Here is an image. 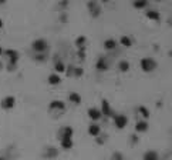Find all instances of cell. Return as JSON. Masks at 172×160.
I'll use <instances>...</instances> for the list:
<instances>
[{
    "instance_id": "6da1fadb",
    "label": "cell",
    "mask_w": 172,
    "mask_h": 160,
    "mask_svg": "<svg viewBox=\"0 0 172 160\" xmlns=\"http://www.w3.org/2000/svg\"><path fill=\"white\" fill-rule=\"evenodd\" d=\"M141 67L144 71H152L154 69H157V62L149 59V57H145L141 60Z\"/></svg>"
},
{
    "instance_id": "e0dca14e",
    "label": "cell",
    "mask_w": 172,
    "mask_h": 160,
    "mask_svg": "<svg viewBox=\"0 0 172 160\" xmlns=\"http://www.w3.org/2000/svg\"><path fill=\"white\" fill-rule=\"evenodd\" d=\"M137 132H145L146 129H148V123L146 122H138L137 123V126H135Z\"/></svg>"
},
{
    "instance_id": "603a6c76",
    "label": "cell",
    "mask_w": 172,
    "mask_h": 160,
    "mask_svg": "<svg viewBox=\"0 0 172 160\" xmlns=\"http://www.w3.org/2000/svg\"><path fill=\"white\" fill-rule=\"evenodd\" d=\"M55 71H57V73H63V71H66V66H64L61 62H59V63L55 64Z\"/></svg>"
},
{
    "instance_id": "9a60e30c",
    "label": "cell",
    "mask_w": 172,
    "mask_h": 160,
    "mask_svg": "<svg viewBox=\"0 0 172 160\" xmlns=\"http://www.w3.org/2000/svg\"><path fill=\"white\" fill-rule=\"evenodd\" d=\"M61 146L63 149H71L73 147V140L71 139H61Z\"/></svg>"
},
{
    "instance_id": "f1b7e54d",
    "label": "cell",
    "mask_w": 172,
    "mask_h": 160,
    "mask_svg": "<svg viewBox=\"0 0 172 160\" xmlns=\"http://www.w3.org/2000/svg\"><path fill=\"white\" fill-rule=\"evenodd\" d=\"M36 60H39V62L44 60V54H37V56H36Z\"/></svg>"
},
{
    "instance_id": "9c48e42d",
    "label": "cell",
    "mask_w": 172,
    "mask_h": 160,
    "mask_svg": "<svg viewBox=\"0 0 172 160\" xmlns=\"http://www.w3.org/2000/svg\"><path fill=\"white\" fill-rule=\"evenodd\" d=\"M50 109H59V110H64L66 109V104H64V102L61 100H53L51 103H50Z\"/></svg>"
},
{
    "instance_id": "484cf974",
    "label": "cell",
    "mask_w": 172,
    "mask_h": 160,
    "mask_svg": "<svg viewBox=\"0 0 172 160\" xmlns=\"http://www.w3.org/2000/svg\"><path fill=\"white\" fill-rule=\"evenodd\" d=\"M47 157H53V156H57V150H54L53 147H48L47 149V154H46Z\"/></svg>"
},
{
    "instance_id": "1f68e13d",
    "label": "cell",
    "mask_w": 172,
    "mask_h": 160,
    "mask_svg": "<svg viewBox=\"0 0 172 160\" xmlns=\"http://www.w3.org/2000/svg\"><path fill=\"white\" fill-rule=\"evenodd\" d=\"M0 160H6V159H4V157H2V156H0Z\"/></svg>"
},
{
    "instance_id": "ba28073f",
    "label": "cell",
    "mask_w": 172,
    "mask_h": 160,
    "mask_svg": "<svg viewBox=\"0 0 172 160\" xmlns=\"http://www.w3.org/2000/svg\"><path fill=\"white\" fill-rule=\"evenodd\" d=\"M101 115H103V113H101V110H98V109H90V110H88V116H90L92 120H100L101 119Z\"/></svg>"
},
{
    "instance_id": "30bf717a",
    "label": "cell",
    "mask_w": 172,
    "mask_h": 160,
    "mask_svg": "<svg viewBox=\"0 0 172 160\" xmlns=\"http://www.w3.org/2000/svg\"><path fill=\"white\" fill-rule=\"evenodd\" d=\"M101 113L105 116H115L113 113V110L110 109V104H108V102L107 100H103V110H101Z\"/></svg>"
},
{
    "instance_id": "44dd1931",
    "label": "cell",
    "mask_w": 172,
    "mask_h": 160,
    "mask_svg": "<svg viewBox=\"0 0 172 160\" xmlns=\"http://www.w3.org/2000/svg\"><path fill=\"white\" fill-rule=\"evenodd\" d=\"M121 45L125 46V47H129V46H131V39H129L128 36H122V37H121Z\"/></svg>"
},
{
    "instance_id": "52a82bcc",
    "label": "cell",
    "mask_w": 172,
    "mask_h": 160,
    "mask_svg": "<svg viewBox=\"0 0 172 160\" xmlns=\"http://www.w3.org/2000/svg\"><path fill=\"white\" fill-rule=\"evenodd\" d=\"M71 136H73V129L71 127H63L61 130L59 132L60 139H71Z\"/></svg>"
},
{
    "instance_id": "f546056e",
    "label": "cell",
    "mask_w": 172,
    "mask_h": 160,
    "mask_svg": "<svg viewBox=\"0 0 172 160\" xmlns=\"http://www.w3.org/2000/svg\"><path fill=\"white\" fill-rule=\"evenodd\" d=\"M3 26V22H2V19H0V27Z\"/></svg>"
},
{
    "instance_id": "3957f363",
    "label": "cell",
    "mask_w": 172,
    "mask_h": 160,
    "mask_svg": "<svg viewBox=\"0 0 172 160\" xmlns=\"http://www.w3.org/2000/svg\"><path fill=\"white\" fill-rule=\"evenodd\" d=\"M87 6H88V10H90L91 16H94V17L100 16V13H101V7H100V4L97 3V0H90Z\"/></svg>"
},
{
    "instance_id": "836d02e7",
    "label": "cell",
    "mask_w": 172,
    "mask_h": 160,
    "mask_svg": "<svg viewBox=\"0 0 172 160\" xmlns=\"http://www.w3.org/2000/svg\"><path fill=\"white\" fill-rule=\"evenodd\" d=\"M103 2H104V3H105V2H108V0H103Z\"/></svg>"
},
{
    "instance_id": "8fae6325",
    "label": "cell",
    "mask_w": 172,
    "mask_h": 160,
    "mask_svg": "<svg viewBox=\"0 0 172 160\" xmlns=\"http://www.w3.org/2000/svg\"><path fill=\"white\" fill-rule=\"evenodd\" d=\"M100 132H101V129H100V126L98 124H95V123L88 127V133L91 134V136H98Z\"/></svg>"
},
{
    "instance_id": "7402d4cb",
    "label": "cell",
    "mask_w": 172,
    "mask_h": 160,
    "mask_svg": "<svg viewBox=\"0 0 172 160\" xmlns=\"http://www.w3.org/2000/svg\"><path fill=\"white\" fill-rule=\"evenodd\" d=\"M84 41H85V37H84V36H80V37L76 40V45H77L81 50H84V46H83V45H84Z\"/></svg>"
},
{
    "instance_id": "2e32d148",
    "label": "cell",
    "mask_w": 172,
    "mask_h": 160,
    "mask_svg": "<svg viewBox=\"0 0 172 160\" xmlns=\"http://www.w3.org/2000/svg\"><path fill=\"white\" fill-rule=\"evenodd\" d=\"M144 160H158V154L155 152H146L144 154Z\"/></svg>"
},
{
    "instance_id": "7c38bea8",
    "label": "cell",
    "mask_w": 172,
    "mask_h": 160,
    "mask_svg": "<svg viewBox=\"0 0 172 160\" xmlns=\"http://www.w3.org/2000/svg\"><path fill=\"white\" fill-rule=\"evenodd\" d=\"M115 46H117V43H115V40H113V39H108V40L104 41V47H105L107 50H113V49H115Z\"/></svg>"
},
{
    "instance_id": "4fadbf2b",
    "label": "cell",
    "mask_w": 172,
    "mask_h": 160,
    "mask_svg": "<svg viewBox=\"0 0 172 160\" xmlns=\"http://www.w3.org/2000/svg\"><path fill=\"white\" fill-rule=\"evenodd\" d=\"M97 69L101 71L107 70V64H105V59H104V57H100L98 59V62H97Z\"/></svg>"
},
{
    "instance_id": "5b68a950",
    "label": "cell",
    "mask_w": 172,
    "mask_h": 160,
    "mask_svg": "<svg viewBox=\"0 0 172 160\" xmlns=\"http://www.w3.org/2000/svg\"><path fill=\"white\" fill-rule=\"evenodd\" d=\"M14 103H16L14 97H13V96H6L3 100H2V107L7 110V109H11V107H13V106H14Z\"/></svg>"
},
{
    "instance_id": "277c9868",
    "label": "cell",
    "mask_w": 172,
    "mask_h": 160,
    "mask_svg": "<svg viewBox=\"0 0 172 160\" xmlns=\"http://www.w3.org/2000/svg\"><path fill=\"white\" fill-rule=\"evenodd\" d=\"M114 122H115V126L118 129H124L127 126V123H128V117L125 115H117L114 116Z\"/></svg>"
},
{
    "instance_id": "cb8c5ba5",
    "label": "cell",
    "mask_w": 172,
    "mask_h": 160,
    "mask_svg": "<svg viewBox=\"0 0 172 160\" xmlns=\"http://www.w3.org/2000/svg\"><path fill=\"white\" fill-rule=\"evenodd\" d=\"M128 67H129V64H128V62H125V60H122V62L120 63V69L122 71H127L128 70Z\"/></svg>"
},
{
    "instance_id": "d6a6232c",
    "label": "cell",
    "mask_w": 172,
    "mask_h": 160,
    "mask_svg": "<svg viewBox=\"0 0 172 160\" xmlns=\"http://www.w3.org/2000/svg\"><path fill=\"white\" fill-rule=\"evenodd\" d=\"M2 53H3V50H2V49H0V54H2Z\"/></svg>"
},
{
    "instance_id": "83f0119b",
    "label": "cell",
    "mask_w": 172,
    "mask_h": 160,
    "mask_svg": "<svg viewBox=\"0 0 172 160\" xmlns=\"http://www.w3.org/2000/svg\"><path fill=\"white\" fill-rule=\"evenodd\" d=\"M114 159H115V160H122V154H120V153H115V154H114Z\"/></svg>"
},
{
    "instance_id": "d6986e66",
    "label": "cell",
    "mask_w": 172,
    "mask_h": 160,
    "mask_svg": "<svg viewBox=\"0 0 172 160\" xmlns=\"http://www.w3.org/2000/svg\"><path fill=\"white\" fill-rule=\"evenodd\" d=\"M48 83H50V84H59V83H60V77L57 75H54V73H53V75L48 76Z\"/></svg>"
},
{
    "instance_id": "4316f807",
    "label": "cell",
    "mask_w": 172,
    "mask_h": 160,
    "mask_svg": "<svg viewBox=\"0 0 172 160\" xmlns=\"http://www.w3.org/2000/svg\"><path fill=\"white\" fill-rule=\"evenodd\" d=\"M139 112L142 113L144 117H148V116H149V112H148V109H145L144 106H141V107H139Z\"/></svg>"
},
{
    "instance_id": "5bb4252c",
    "label": "cell",
    "mask_w": 172,
    "mask_h": 160,
    "mask_svg": "<svg viewBox=\"0 0 172 160\" xmlns=\"http://www.w3.org/2000/svg\"><path fill=\"white\" fill-rule=\"evenodd\" d=\"M146 17L151 20H159V13L155 10H149V11H146Z\"/></svg>"
},
{
    "instance_id": "ac0fdd59",
    "label": "cell",
    "mask_w": 172,
    "mask_h": 160,
    "mask_svg": "<svg viewBox=\"0 0 172 160\" xmlns=\"http://www.w3.org/2000/svg\"><path fill=\"white\" fill-rule=\"evenodd\" d=\"M70 100L73 102V103H76V104H80L81 103V96L78 93H71L70 94Z\"/></svg>"
},
{
    "instance_id": "d4e9b609",
    "label": "cell",
    "mask_w": 172,
    "mask_h": 160,
    "mask_svg": "<svg viewBox=\"0 0 172 160\" xmlns=\"http://www.w3.org/2000/svg\"><path fill=\"white\" fill-rule=\"evenodd\" d=\"M83 75V69L81 67H74L73 69V76H76V77H78V76Z\"/></svg>"
},
{
    "instance_id": "4dcf8cb0",
    "label": "cell",
    "mask_w": 172,
    "mask_h": 160,
    "mask_svg": "<svg viewBox=\"0 0 172 160\" xmlns=\"http://www.w3.org/2000/svg\"><path fill=\"white\" fill-rule=\"evenodd\" d=\"M4 2H6V0H0V4H2V3H4Z\"/></svg>"
},
{
    "instance_id": "8992f818",
    "label": "cell",
    "mask_w": 172,
    "mask_h": 160,
    "mask_svg": "<svg viewBox=\"0 0 172 160\" xmlns=\"http://www.w3.org/2000/svg\"><path fill=\"white\" fill-rule=\"evenodd\" d=\"M4 54L6 56H9V63L10 64H16L18 60V54L17 52H14V50H4Z\"/></svg>"
},
{
    "instance_id": "ffe728a7",
    "label": "cell",
    "mask_w": 172,
    "mask_h": 160,
    "mask_svg": "<svg viewBox=\"0 0 172 160\" xmlns=\"http://www.w3.org/2000/svg\"><path fill=\"white\" fill-rule=\"evenodd\" d=\"M146 4H148L146 0H137V2H134V7L135 9H142V7H145Z\"/></svg>"
},
{
    "instance_id": "7a4b0ae2",
    "label": "cell",
    "mask_w": 172,
    "mask_h": 160,
    "mask_svg": "<svg viewBox=\"0 0 172 160\" xmlns=\"http://www.w3.org/2000/svg\"><path fill=\"white\" fill-rule=\"evenodd\" d=\"M34 52L37 53H43L44 50H47V41L44 40V39H37V40L33 41V45H31Z\"/></svg>"
}]
</instances>
